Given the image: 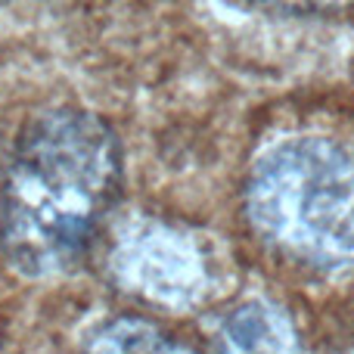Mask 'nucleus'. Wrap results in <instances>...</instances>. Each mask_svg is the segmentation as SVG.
Instances as JSON below:
<instances>
[{
    "label": "nucleus",
    "mask_w": 354,
    "mask_h": 354,
    "mask_svg": "<svg viewBox=\"0 0 354 354\" xmlns=\"http://www.w3.org/2000/svg\"><path fill=\"white\" fill-rule=\"evenodd\" d=\"M122 193V143L100 115L56 106L12 140L0 180V252L22 277H59L91 252Z\"/></svg>",
    "instance_id": "f257e3e1"
},
{
    "label": "nucleus",
    "mask_w": 354,
    "mask_h": 354,
    "mask_svg": "<svg viewBox=\"0 0 354 354\" xmlns=\"http://www.w3.org/2000/svg\"><path fill=\"white\" fill-rule=\"evenodd\" d=\"M252 233L311 277L354 274V149L333 137H286L255 159L243 189Z\"/></svg>",
    "instance_id": "f03ea898"
},
{
    "label": "nucleus",
    "mask_w": 354,
    "mask_h": 354,
    "mask_svg": "<svg viewBox=\"0 0 354 354\" xmlns=\"http://www.w3.org/2000/svg\"><path fill=\"white\" fill-rule=\"evenodd\" d=\"M118 268L128 274L137 292L162 301H196L205 283L196 249L165 227H149L140 236H131Z\"/></svg>",
    "instance_id": "7ed1b4c3"
},
{
    "label": "nucleus",
    "mask_w": 354,
    "mask_h": 354,
    "mask_svg": "<svg viewBox=\"0 0 354 354\" xmlns=\"http://www.w3.org/2000/svg\"><path fill=\"white\" fill-rule=\"evenodd\" d=\"M221 348L227 351H292L299 348L286 314L270 305H243L221 324Z\"/></svg>",
    "instance_id": "20e7f679"
},
{
    "label": "nucleus",
    "mask_w": 354,
    "mask_h": 354,
    "mask_svg": "<svg viewBox=\"0 0 354 354\" xmlns=\"http://www.w3.org/2000/svg\"><path fill=\"white\" fill-rule=\"evenodd\" d=\"M91 351H193V345L177 342L168 330L140 317L106 320L87 342Z\"/></svg>",
    "instance_id": "39448f33"
},
{
    "label": "nucleus",
    "mask_w": 354,
    "mask_h": 354,
    "mask_svg": "<svg viewBox=\"0 0 354 354\" xmlns=\"http://www.w3.org/2000/svg\"><path fill=\"white\" fill-rule=\"evenodd\" d=\"M264 10L283 12V16H348L354 12V0H255Z\"/></svg>",
    "instance_id": "423d86ee"
},
{
    "label": "nucleus",
    "mask_w": 354,
    "mask_h": 354,
    "mask_svg": "<svg viewBox=\"0 0 354 354\" xmlns=\"http://www.w3.org/2000/svg\"><path fill=\"white\" fill-rule=\"evenodd\" d=\"M0 159H3V143H0Z\"/></svg>",
    "instance_id": "0eeeda50"
},
{
    "label": "nucleus",
    "mask_w": 354,
    "mask_h": 354,
    "mask_svg": "<svg viewBox=\"0 0 354 354\" xmlns=\"http://www.w3.org/2000/svg\"><path fill=\"white\" fill-rule=\"evenodd\" d=\"M0 3H3V0H0Z\"/></svg>",
    "instance_id": "6e6552de"
}]
</instances>
